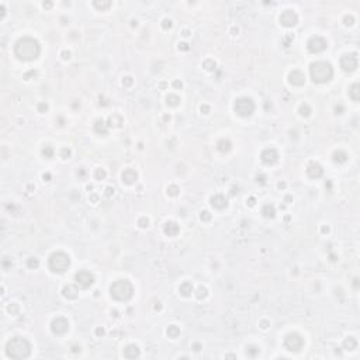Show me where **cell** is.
Listing matches in <instances>:
<instances>
[{
    "instance_id": "1",
    "label": "cell",
    "mask_w": 360,
    "mask_h": 360,
    "mask_svg": "<svg viewBox=\"0 0 360 360\" xmlns=\"http://www.w3.org/2000/svg\"><path fill=\"white\" fill-rule=\"evenodd\" d=\"M40 44H38L37 40L34 38H30V37H26V38H21L16 42V47H14V54L18 59L21 61H32V59H37L38 55H40Z\"/></svg>"
},
{
    "instance_id": "2",
    "label": "cell",
    "mask_w": 360,
    "mask_h": 360,
    "mask_svg": "<svg viewBox=\"0 0 360 360\" xmlns=\"http://www.w3.org/2000/svg\"><path fill=\"white\" fill-rule=\"evenodd\" d=\"M6 353L12 359H27L31 353V345L26 338L16 336L7 342Z\"/></svg>"
},
{
    "instance_id": "3",
    "label": "cell",
    "mask_w": 360,
    "mask_h": 360,
    "mask_svg": "<svg viewBox=\"0 0 360 360\" xmlns=\"http://www.w3.org/2000/svg\"><path fill=\"white\" fill-rule=\"evenodd\" d=\"M309 73H311V77L315 83H325L332 79L333 69H332V65L329 62L319 61V62H315L311 65Z\"/></svg>"
},
{
    "instance_id": "4",
    "label": "cell",
    "mask_w": 360,
    "mask_h": 360,
    "mask_svg": "<svg viewBox=\"0 0 360 360\" xmlns=\"http://www.w3.org/2000/svg\"><path fill=\"white\" fill-rule=\"evenodd\" d=\"M110 294L118 301H128L134 294V287L128 280H117L111 284Z\"/></svg>"
},
{
    "instance_id": "5",
    "label": "cell",
    "mask_w": 360,
    "mask_h": 360,
    "mask_svg": "<svg viewBox=\"0 0 360 360\" xmlns=\"http://www.w3.org/2000/svg\"><path fill=\"white\" fill-rule=\"evenodd\" d=\"M48 266L54 273H63L71 266V259L63 252H55L49 256Z\"/></svg>"
},
{
    "instance_id": "6",
    "label": "cell",
    "mask_w": 360,
    "mask_h": 360,
    "mask_svg": "<svg viewBox=\"0 0 360 360\" xmlns=\"http://www.w3.org/2000/svg\"><path fill=\"white\" fill-rule=\"evenodd\" d=\"M234 108H235V113L238 116L249 117L255 111V103L250 99H248V97H239L235 101V104H234Z\"/></svg>"
},
{
    "instance_id": "7",
    "label": "cell",
    "mask_w": 360,
    "mask_h": 360,
    "mask_svg": "<svg viewBox=\"0 0 360 360\" xmlns=\"http://www.w3.org/2000/svg\"><path fill=\"white\" fill-rule=\"evenodd\" d=\"M284 346L290 352H298L303 349L304 339L298 333H290L284 338Z\"/></svg>"
},
{
    "instance_id": "8",
    "label": "cell",
    "mask_w": 360,
    "mask_h": 360,
    "mask_svg": "<svg viewBox=\"0 0 360 360\" xmlns=\"http://www.w3.org/2000/svg\"><path fill=\"white\" fill-rule=\"evenodd\" d=\"M75 281H76V286H79L80 288H89L94 283V277L87 270H80L75 274Z\"/></svg>"
},
{
    "instance_id": "9",
    "label": "cell",
    "mask_w": 360,
    "mask_h": 360,
    "mask_svg": "<svg viewBox=\"0 0 360 360\" xmlns=\"http://www.w3.org/2000/svg\"><path fill=\"white\" fill-rule=\"evenodd\" d=\"M307 48H308V51L311 52V54H319V52L325 51V49L328 48V42H326L322 37H318L317 35V37H312L311 40L308 41Z\"/></svg>"
},
{
    "instance_id": "10",
    "label": "cell",
    "mask_w": 360,
    "mask_h": 360,
    "mask_svg": "<svg viewBox=\"0 0 360 360\" xmlns=\"http://www.w3.org/2000/svg\"><path fill=\"white\" fill-rule=\"evenodd\" d=\"M357 63H359L357 54H346L340 59V66L345 72H353L357 68Z\"/></svg>"
},
{
    "instance_id": "11",
    "label": "cell",
    "mask_w": 360,
    "mask_h": 360,
    "mask_svg": "<svg viewBox=\"0 0 360 360\" xmlns=\"http://www.w3.org/2000/svg\"><path fill=\"white\" fill-rule=\"evenodd\" d=\"M68 329H69V322H68V319L63 317L55 318L51 323V331L54 332L55 335H63L68 332Z\"/></svg>"
},
{
    "instance_id": "12",
    "label": "cell",
    "mask_w": 360,
    "mask_h": 360,
    "mask_svg": "<svg viewBox=\"0 0 360 360\" xmlns=\"http://www.w3.org/2000/svg\"><path fill=\"white\" fill-rule=\"evenodd\" d=\"M280 23L284 27H294L298 23V16L295 14L293 10H286L284 13H281L280 16Z\"/></svg>"
},
{
    "instance_id": "13",
    "label": "cell",
    "mask_w": 360,
    "mask_h": 360,
    "mask_svg": "<svg viewBox=\"0 0 360 360\" xmlns=\"http://www.w3.org/2000/svg\"><path fill=\"white\" fill-rule=\"evenodd\" d=\"M260 158H262V160H263L266 165H273V163H276V162H277L279 153H277V150H276L274 148H266V149L262 152Z\"/></svg>"
},
{
    "instance_id": "14",
    "label": "cell",
    "mask_w": 360,
    "mask_h": 360,
    "mask_svg": "<svg viewBox=\"0 0 360 360\" xmlns=\"http://www.w3.org/2000/svg\"><path fill=\"white\" fill-rule=\"evenodd\" d=\"M307 175L312 179H318L323 175V169L319 163H315V162H311L307 167Z\"/></svg>"
},
{
    "instance_id": "15",
    "label": "cell",
    "mask_w": 360,
    "mask_h": 360,
    "mask_svg": "<svg viewBox=\"0 0 360 360\" xmlns=\"http://www.w3.org/2000/svg\"><path fill=\"white\" fill-rule=\"evenodd\" d=\"M288 82L293 86H303L304 82H305V76L300 71H293L288 76Z\"/></svg>"
},
{
    "instance_id": "16",
    "label": "cell",
    "mask_w": 360,
    "mask_h": 360,
    "mask_svg": "<svg viewBox=\"0 0 360 360\" xmlns=\"http://www.w3.org/2000/svg\"><path fill=\"white\" fill-rule=\"evenodd\" d=\"M62 295L68 300H76L77 295H79V288L73 284H68V286L63 287L62 290Z\"/></svg>"
},
{
    "instance_id": "17",
    "label": "cell",
    "mask_w": 360,
    "mask_h": 360,
    "mask_svg": "<svg viewBox=\"0 0 360 360\" xmlns=\"http://www.w3.org/2000/svg\"><path fill=\"white\" fill-rule=\"evenodd\" d=\"M210 203H211V205H213L214 208H217V210H222V208L227 207L228 200L225 199V196H222V194H215V196L211 197Z\"/></svg>"
},
{
    "instance_id": "18",
    "label": "cell",
    "mask_w": 360,
    "mask_h": 360,
    "mask_svg": "<svg viewBox=\"0 0 360 360\" xmlns=\"http://www.w3.org/2000/svg\"><path fill=\"white\" fill-rule=\"evenodd\" d=\"M121 177H122V182H124V183H127V185H132V183L136 182L138 175H136V172L134 169H125L124 172H122Z\"/></svg>"
},
{
    "instance_id": "19",
    "label": "cell",
    "mask_w": 360,
    "mask_h": 360,
    "mask_svg": "<svg viewBox=\"0 0 360 360\" xmlns=\"http://www.w3.org/2000/svg\"><path fill=\"white\" fill-rule=\"evenodd\" d=\"M122 354H124V357H127V359H135V357H139L141 350H139V348L136 345H128V346H125Z\"/></svg>"
},
{
    "instance_id": "20",
    "label": "cell",
    "mask_w": 360,
    "mask_h": 360,
    "mask_svg": "<svg viewBox=\"0 0 360 360\" xmlns=\"http://www.w3.org/2000/svg\"><path fill=\"white\" fill-rule=\"evenodd\" d=\"M179 225L176 224V222H173V221H169V222H166L165 224V228H163V231H165V234H166L167 236H176L179 234Z\"/></svg>"
},
{
    "instance_id": "21",
    "label": "cell",
    "mask_w": 360,
    "mask_h": 360,
    "mask_svg": "<svg viewBox=\"0 0 360 360\" xmlns=\"http://www.w3.org/2000/svg\"><path fill=\"white\" fill-rule=\"evenodd\" d=\"M179 293H180L182 295H185V297L191 295V293H194L193 284H191L190 281H185V283H182V284H180V287H179Z\"/></svg>"
},
{
    "instance_id": "22",
    "label": "cell",
    "mask_w": 360,
    "mask_h": 360,
    "mask_svg": "<svg viewBox=\"0 0 360 360\" xmlns=\"http://www.w3.org/2000/svg\"><path fill=\"white\" fill-rule=\"evenodd\" d=\"M349 96H350V99L353 100V101H359V100H360V86H359V83L352 85V87L349 89Z\"/></svg>"
},
{
    "instance_id": "23",
    "label": "cell",
    "mask_w": 360,
    "mask_h": 360,
    "mask_svg": "<svg viewBox=\"0 0 360 360\" xmlns=\"http://www.w3.org/2000/svg\"><path fill=\"white\" fill-rule=\"evenodd\" d=\"M93 128L97 134H101V135H106V134H107V124H106L103 120H97V121L94 122Z\"/></svg>"
},
{
    "instance_id": "24",
    "label": "cell",
    "mask_w": 360,
    "mask_h": 360,
    "mask_svg": "<svg viewBox=\"0 0 360 360\" xmlns=\"http://www.w3.org/2000/svg\"><path fill=\"white\" fill-rule=\"evenodd\" d=\"M356 346H357V340L353 336H349L343 340V349L345 350H353V349H356Z\"/></svg>"
},
{
    "instance_id": "25",
    "label": "cell",
    "mask_w": 360,
    "mask_h": 360,
    "mask_svg": "<svg viewBox=\"0 0 360 360\" xmlns=\"http://www.w3.org/2000/svg\"><path fill=\"white\" fill-rule=\"evenodd\" d=\"M262 214H263V217H266V218H273L276 214V210L272 204H266V205H263V208H262Z\"/></svg>"
},
{
    "instance_id": "26",
    "label": "cell",
    "mask_w": 360,
    "mask_h": 360,
    "mask_svg": "<svg viewBox=\"0 0 360 360\" xmlns=\"http://www.w3.org/2000/svg\"><path fill=\"white\" fill-rule=\"evenodd\" d=\"M166 333H167V336H169V338H172V339H176V338L180 335V328H179V326H176V325H170L169 328L166 329Z\"/></svg>"
},
{
    "instance_id": "27",
    "label": "cell",
    "mask_w": 360,
    "mask_h": 360,
    "mask_svg": "<svg viewBox=\"0 0 360 360\" xmlns=\"http://www.w3.org/2000/svg\"><path fill=\"white\" fill-rule=\"evenodd\" d=\"M166 104L170 106V107H176V106L180 104V99H179V96H176V94H169V96L166 97Z\"/></svg>"
},
{
    "instance_id": "28",
    "label": "cell",
    "mask_w": 360,
    "mask_h": 360,
    "mask_svg": "<svg viewBox=\"0 0 360 360\" xmlns=\"http://www.w3.org/2000/svg\"><path fill=\"white\" fill-rule=\"evenodd\" d=\"M333 160L338 162V163H345V162L348 160V155H346L343 150H338V152H335V155H333Z\"/></svg>"
},
{
    "instance_id": "29",
    "label": "cell",
    "mask_w": 360,
    "mask_h": 360,
    "mask_svg": "<svg viewBox=\"0 0 360 360\" xmlns=\"http://www.w3.org/2000/svg\"><path fill=\"white\" fill-rule=\"evenodd\" d=\"M217 146H218V149L221 150V152H228V150L231 149V142L228 141V139H221V141L217 144Z\"/></svg>"
},
{
    "instance_id": "30",
    "label": "cell",
    "mask_w": 360,
    "mask_h": 360,
    "mask_svg": "<svg viewBox=\"0 0 360 360\" xmlns=\"http://www.w3.org/2000/svg\"><path fill=\"white\" fill-rule=\"evenodd\" d=\"M196 297L199 298V300H203V298H205V297H207V288H205V287H203V286H200L199 288L196 290Z\"/></svg>"
},
{
    "instance_id": "31",
    "label": "cell",
    "mask_w": 360,
    "mask_h": 360,
    "mask_svg": "<svg viewBox=\"0 0 360 360\" xmlns=\"http://www.w3.org/2000/svg\"><path fill=\"white\" fill-rule=\"evenodd\" d=\"M42 155L45 156V158H52V156H54V148H52L51 145H45V146L42 148Z\"/></svg>"
},
{
    "instance_id": "32",
    "label": "cell",
    "mask_w": 360,
    "mask_h": 360,
    "mask_svg": "<svg viewBox=\"0 0 360 360\" xmlns=\"http://www.w3.org/2000/svg\"><path fill=\"white\" fill-rule=\"evenodd\" d=\"M246 354L249 357H255V356H258L259 354V348H256V346H248L246 348Z\"/></svg>"
},
{
    "instance_id": "33",
    "label": "cell",
    "mask_w": 360,
    "mask_h": 360,
    "mask_svg": "<svg viewBox=\"0 0 360 360\" xmlns=\"http://www.w3.org/2000/svg\"><path fill=\"white\" fill-rule=\"evenodd\" d=\"M298 111H300V114H301V116H304V117H308L309 114H311V108H309V106L305 104V103L300 106V110H298Z\"/></svg>"
},
{
    "instance_id": "34",
    "label": "cell",
    "mask_w": 360,
    "mask_h": 360,
    "mask_svg": "<svg viewBox=\"0 0 360 360\" xmlns=\"http://www.w3.org/2000/svg\"><path fill=\"white\" fill-rule=\"evenodd\" d=\"M166 191H167V194H169V196L175 197V196H177V194H179V191H180V190H179V187H177V186L172 185V186H169V187H167V190H166Z\"/></svg>"
},
{
    "instance_id": "35",
    "label": "cell",
    "mask_w": 360,
    "mask_h": 360,
    "mask_svg": "<svg viewBox=\"0 0 360 360\" xmlns=\"http://www.w3.org/2000/svg\"><path fill=\"white\" fill-rule=\"evenodd\" d=\"M38 264H40V262H38V259H35V258H30L28 260H27V266H28L30 269H37Z\"/></svg>"
},
{
    "instance_id": "36",
    "label": "cell",
    "mask_w": 360,
    "mask_h": 360,
    "mask_svg": "<svg viewBox=\"0 0 360 360\" xmlns=\"http://www.w3.org/2000/svg\"><path fill=\"white\" fill-rule=\"evenodd\" d=\"M203 66H204V69H207V71H214V69H215V62L211 59H207V61H204Z\"/></svg>"
},
{
    "instance_id": "37",
    "label": "cell",
    "mask_w": 360,
    "mask_h": 360,
    "mask_svg": "<svg viewBox=\"0 0 360 360\" xmlns=\"http://www.w3.org/2000/svg\"><path fill=\"white\" fill-rule=\"evenodd\" d=\"M106 175H107V173H106L104 169H97L96 173H94V176H96L97 180H103V179L106 177Z\"/></svg>"
},
{
    "instance_id": "38",
    "label": "cell",
    "mask_w": 360,
    "mask_h": 360,
    "mask_svg": "<svg viewBox=\"0 0 360 360\" xmlns=\"http://www.w3.org/2000/svg\"><path fill=\"white\" fill-rule=\"evenodd\" d=\"M93 4H94V6H96V7H99V9H100V10H104V9H108V7H110V6H111V3H110V2H106V3H99V2H94V3H93Z\"/></svg>"
},
{
    "instance_id": "39",
    "label": "cell",
    "mask_w": 360,
    "mask_h": 360,
    "mask_svg": "<svg viewBox=\"0 0 360 360\" xmlns=\"http://www.w3.org/2000/svg\"><path fill=\"white\" fill-rule=\"evenodd\" d=\"M138 225L141 228H146L148 225H149V221H148V218H145V217H142V218L138 219Z\"/></svg>"
},
{
    "instance_id": "40",
    "label": "cell",
    "mask_w": 360,
    "mask_h": 360,
    "mask_svg": "<svg viewBox=\"0 0 360 360\" xmlns=\"http://www.w3.org/2000/svg\"><path fill=\"white\" fill-rule=\"evenodd\" d=\"M69 156H71V150H69L68 148H62V149H61V158H62V159H68Z\"/></svg>"
},
{
    "instance_id": "41",
    "label": "cell",
    "mask_w": 360,
    "mask_h": 360,
    "mask_svg": "<svg viewBox=\"0 0 360 360\" xmlns=\"http://www.w3.org/2000/svg\"><path fill=\"white\" fill-rule=\"evenodd\" d=\"M162 27H163L165 30L170 28V27H172V20H170V18H163V20H162Z\"/></svg>"
},
{
    "instance_id": "42",
    "label": "cell",
    "mask_w": 360,
    "mask_h": 360,
    "mask_svg": "<svg viewBox=\"0 0 360 360\" xmlns=\"http://www.w3.org/2000/svg\"><path fill=\"white\" fill-rule=\"evenodd\" d=\"M200 218H201L203 221H210V219H211V214L208 213V211H201V215H200Z\"/></svg>"
},
{
    "instance_id": "43",
    "label": "cell",
    "mask_w": 360,
    "mask_h": 360,
    "mask_svg": "<svg viewBox=\"0 0 360 360\" xmlns=\"http://www.w3.org/2000/svg\"><path fill=\"white\" fill-rule=\"evenodd\" d=\"M132 83H134V80H132V77H131V76L122 77V85H124V86H131Z\"/></svg>"
},
{
    "instance_id": "44",
    "label": "cell",
    "mask_w": 360,
    "mask_h": 360,
    "mask_svg": "<svg viewBox=\"0 0 360 360\" xmlns=\"http://www.w3.org/2000/svg\"><path fill=\"white\" fill-rule=\"evenodd\" d=\"M343 111H345V107H343L342 104H336V106H335V113H336V114H342Z\"/></svg>"
},
{
    "instance_id": "45",
    "label": "cell",
    "mask_w": 360,
    "mask_h": 360,
    "mask_svg": "<svg viewBox=\"0 0 360 360\" xmlns=\"http://www.w3.org/2000/svg\"><path fill=\"white\" fill-rule=\"evenodd\" d=\"M179 49H182V51H189L190 47H189V44H186V42H180L179 44Z\"/></svg>"
},
{
    "instance_id": "46",
    "label": "cell",
    "mask_w": 360,
    "mask_h": 360,
    "mask_svg": "<svg viewBox=\"0 0 360 360\" xmlns=\"http://www.w3.org/2000/svg\"><path fill=\"white\" fill-rule=\"evenodd\" d=\"M30 76H37V72L35 71H30V72H27L26 75H24V79H27V80H30Z\"/></svg>"
},
{
    "instance_id": "47",
    "label": "cell",
    "mask_w": 360,
    "mask_h": 360,
    "mask_svg": "<svg viewBox=\"0 0 360 360\" xmlns=\"http://www.w3.org/2000/svg\"><path fill=\"white\" fill-rule=\"evenodd\" d=\"M114 191H116V190H114L113 187H106V193H104V194H106L107 197H111V196L114 194Z\"/></svg>"
},
{
    "instance_id": "48",
    "label": "cell",
    "mask_w": 360,
    "mask_h": 360,
    "mask_svg": "<svg viewBox=\"0 0 360 360\" xmlns=\"http://www.w3.org/2000/svg\"><path fill=\"white\" fill-rule=\"evenodd\" d=\"M38 110H40V113H44V111L48 110V106L45 103H41V104H38Z\"/></svg>"
},
{
    "instance_id": "49",
    "label": "cell",
    "mask_w": 360,
    "mask_h": 360,
    "mask_svg": "<svg viewBox=\"0 0 360 360\" xmlns=\"http://www.w3.org/2000/svg\"><path fill=\"white\" fill-rule=\"evenodd\" d=\"M353 21H354V20H353V17H352V16H349V17L346 16V17H345V24H346V26H352V24H353Z\"/></svg>"
},
{
    "instance_id": "50",
    "label": "cell",
    "mask_w": 360,
    "mask_h": 360,
    "mask_svg": "<svg viewBox=\"0 0 360 360\" xmlns=\"http://www.w3.org/2000/svg\"><path fill=\"white\" fill-rule=\"evenodd\" d=\"M200 110H201L203 114H208V113H210V107H208L207 104H203L201 107H200Z\"/></svg>"
},
{
    "instance_id": "51",
    "label": "cell",
    "mask_w": 360,
    "mask_h": 360,
    "mask_svg": "<svg viewBox=\"0 0 360 360\" xmlns=\"http://www.w3.org/2000/svg\"><path fill=\"white\" fill-rule=\"evenodd\" d=\"M96 335H97V336H103V335H104V328H97L96 329Z\"/></svg>"
},
{
    "instance_id": "52",
    "label": "cell",
    "mask_w": 360,
    "mask_h": 360,
    "mask_svg": "<svg viewBox=\"0 0 360 360\" xmlns=\"http://www.w3.org/2000/svg\"><path fill=\"white\" fill-rule=\"evenodd\" d=\"M182 86H183V83H182V82H179V80H175V82H173V87L180 89Z\"/></svg>"
},
{
    "instance_id": "53",
    "label": "cell",
    "mask_w": 360,
    "mask_h": 360,
    "mask_svg": "<svg viewBox=\"0 0 360 360\" xmlns=\"http://www.w3.org/2000/svg\"><path fill=\"white\" fill-rule=\"evenodd\" d=\"M62 58H63V59H69V58H71V52H69V51H63V52H62Z\"/></svg>"
},
{
    "instance_id": "54",
    "label": "cell",
    "mask_w": 360,
    "mask_h": 360,
    "mask_svg": "<svg viewBox=\"0 0 360 360\" xmlns=\"http://www.w3.org/2000/svg\"><path fill=\"white\" fill-rule=\"evenodd\" d=\"M193 350H194V352H200V350H201V345H200V343H194V345H193Z\"/></svg>"
},
{
    "instance_id": "55",
    "label": "cell",
    "mask_w": 360,
    "mask_h": 360,
    "mask_svg": "<svg viewBox=\"0 0 360 360\" xmlns=\"http://www.w3.org/2000/svg\"><path fill=\"white\" fill-rule=\"evenodd\" d=\"M42 179H44V182H49V180H51V175H49V173H44Z\"/></svg>"
},
{
    "instance_id": "56",
    "label": "cell",
    "mask_w": 360,
    "mask_h": 360,
    "mask_svg": "<svg viewBox=\"0 0 360 360\" xmlns=\"http://www.w3.org/2000/svg\"><path fill=\"white\" fill-rule=\"evenodd\" d=\"M259 325H260L262 329H267V325H269V322H267V321H262Z\"/></svg>"
},
{
    "instance_id": "57",
    "label": "cell",
    "mask_w": 360,
    "mask_h": 360,
    "mask_svg": "<svg viewBox=\"0 0 360 360\" xmlns=\"http://www.w3.org/2000/svg\"><path fill=\"white\" fill-rule=\"evenodd\" d=\"M72 352H80V346H72Z\"/></svg>"
},
{
    "instance_id": "58",
    "label": "cell",
    "mask_w": 360,
    "mask_h": 360,
    "mask_svg": "<svg viewBox=\"0 0 360 360\" xmlns=\"http://www.w3.org/2000/svg\"><path fill=\"white\" fill-rule=\"evenodd\" d=\"M277 187H279V189H284V187H286V183L280 182V183H279V185H277Z\"/></svg>"
},
{
    "instance_id": "59",
    "label": "cell",
    "mask_w": 360,
    "mask_h": 360,
    "mask_svg": "<svg viewBox=\"0 0 360 360\" xmlns=\"http://www.w3.org/2000/svg\"><path fill=\"white\" fill-rule=\"evenodd\" d=\"M249 205H255V199H253V197L249 199Z\"/></svg>"
},
{
    "instance_id": "60",
    "label": "cell",
    "mask_w": 360,
    "mask_h": 360,
    "mask_svg": "<svg viewBox=\"0 0 360 360\" xmlns=\"http://www.w3.org/2000/svg\"><path fill=\"white\" fill-rule=\"evenodd\" d=\"M183 35H185V37H187V35H190V34H189L187 30H185V31H183Z\"/></svg>"
},
{
    "instance_id": "61",
    "label": "cell",
    "mask_w": 360,
    "mask_h": 360,
    "mask_svg": "<svg viewBox=\"0 0 360 360\" xmlns=\"http://www.w3.org/2000/svg\"><path fill=\"white\" fill-rule=\"evenodd\" d=\"M328 231H329L328 227H323V228H322V232H328Z\"/></svg>"
},
{
    "instance_id": "62",
    "label": "cell",
    "mask_w": 360,
    "mask_h": 360,
    "mask_svg": "<svg viewBox=\"0 0 360 360\" xmlns=\"http://www.w3.org/2000/svg\"><path fill=\"white\" fill-rule=\"evenodd\" d=\"M52 4L51 3H44V7H51Z\"/></svg>"
},
{
    "instance_id": "63",
    "label": "cell",
    "mask_w": 360,
    "mask_h": 360,
    "mask_svg": "<svg viewBox=\"0 0 360 360\" xmlns=\"http://www.w3.org/2000/svg\"><path fill=\"white\" fill-rule=\"evenodd\" d=\"M288 201H291V197H286V203L288 204Z\"/></svg>"
}]
</instances>
